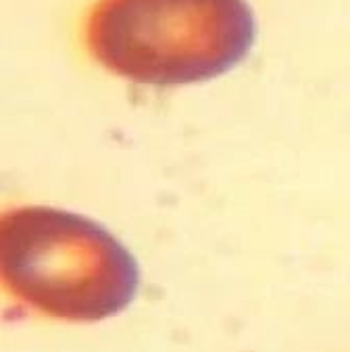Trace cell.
<instances>
[{"label":"cell","instance_id":"6da1fadb","mask_svg":"<svg viewBox=\"0 0 350 352\" xmlns=\"http://www.w3.org/2000/svg\"><path fill=\"white\" fill-rule=\"evenodd\" d=\"M256 40L246 0H96L84 42L111 74L144 86H188L240 65Z\"/></svg>","mask_w":350,"mask_h":352},{"label":"cell","instance_id":"7a4b0ae2","mask_svg":"<svg viewBox=\"0 0 350 352\" xmlns=\"http://www.w3.org/2000/svg\"><path fill=\"white\" fill-rule=\"evenodd\" d=\"M0 261L15 298L63 321L115 317L140 286L133 254L107 228L54 206L9 208L0 223Z\"/></svg>","mask_w":350,"mask_h":352}]
</instances>
